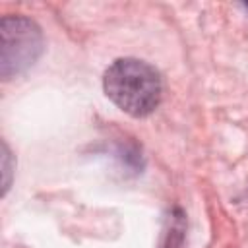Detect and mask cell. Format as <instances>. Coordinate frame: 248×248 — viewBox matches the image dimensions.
<instances>
[{
  "label": "cell",
  "mask_w": 248,
  "mask_h": 248,
  "mask_svg": "<svg viewBox=\"0 0 248 248\" xmlns=\"http://www.w3.org/2000/svg\"><path fill=\"white\" fill-rule=\"evenodd\" d=\"M103 89L120 110L134 118L151 114L163 99L159 72L138 58L114 60L103 76Z\"/></svg>",
  "instance_id": "1"
},
{
  "label": "cell",
  "mask_w": 248,
  "mask_h": 248,
  "mask_svg": "<svg viewBox=\"0 0 248 248\" xmlns=\"http://www.w3.org/2000/svg\"><path fill=\"white\" fill-rule=\"evenodd\" d=\"M0 76L10 79L29 70L43 52L41 27L25 16H4L0 21Z\"/></svg>",
  "instance_id": "2"
},
{
  "label": "cell",
  "mask_w": 248,
  "mask_h": 248,
  "mask_svg": "<svg viewBox=\"0 0 248 248\" xmlns=\"http://www.w3.org/2000/svg\"><path fill=\"white\" fill-rule=\"evenodd\" d=\"M10 161H12L10 149H8L6 143H2V172H4V182H2V186H4V194L8 192L10 180H12V165H10Z\"/></svg>",
  "instance_id": "3"
}]
</instances>
